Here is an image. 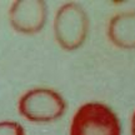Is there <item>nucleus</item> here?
<instances>
[{
    "label": "nucleus",
    "mask_w": 135,
    "mask_h": 135,
    "mask_svg": "<svg viewBox=\"0 0 135 135\" xmlns=\"http://www.w3.org/2000/svg\"><path fill=\"white\" fill-rule=\"evenodd\" d=\"M70 135H121V125L108 105L86 103L73 116Z\"/></svg>",
    "instance_id": "1"
},
{
    "label": "nucleus",
    "mask_w": 135,
    "mask_h": 135,
    "mask_svg": "<svg viewBox=\"0 0 135 135\" xmlns=\"http://www.w3.org/2000/svg\"><path fill=\"white\" fill-rule=\"evenodd\" d=\"M89 18L76 3H66L59 8L54 19V35L58 44L68 51L76 50L86 40Z\"/></svg>",
    "instance_id": "2"
},
{
    "label": "nucleus",
    "mask_w": 135,
    "mask_h": 135,
    "mask_svg": "<svg viewBox=\"0 0 135 135\" xmlns=\"http://www.w3.org/2000/svg\"><path fill=\"white\" fill-rule=\"evenodd\" d=\"M19 113L34 123H49L59 119L66 110L64 98L53 89L35 88L20 98Z\"/></svg>",
    "instance_id": "3"
},
{
    "label": "nucleus",
    "mask_w": 135,
    "mask_h": 135,
    "mask_svg": "<svg viewBox=\"0 0 135 135\" xmlns=\"http://www.w3.org/2000/svg\"><path fill=\"white\" fill-rule=\"evenodd\" d=\"M46 16V4L43 0H18L9 10L11 26L23 34L39 33L45 25Z\"/></svg>",
    "instance_id": "4"
},
{
    "label": "nucleus",
    "mask_w": 135,
    "mask_h": 135,
    "mask_svg": "<svg viewBox=\"0 0 135 135\" xmlns=\"http://www.w3.org/2000/svg\"><path fill=\"white\" fill-rule=\"evenodd\" d=\"M108 38L120 49H135V11L114 15L108 24Z\"/></svg>",
    "instance_id": "5"
},
{
    "label": "nucleus",
    "mask_w": 135,
    "mask_h": 135,
    "mask_svg": "<svg viewBox=\"0 0 135 135\" xmlns=\"http://www.w3.org/2000/svg\"><path fill=\"white\" fill-rule=\"evenodd\" d=\"M0 135H25V131L16 121H0Z\"/></svg>",
    "instance_id": "6"
},
{
    "label": "nucleus",
    "mask_w": 135,
    "mask_h": 135,
    "mask_svg": "<svg viewBox=\"0 0 135 135\" xmlns=\"http://www.w3.org/2000/svg\"><path fill=\"white\" fill-rule=\"evenodd\" d=\"M131 135H135V111L131 118Z\"/></svg>",
    "instance_id": "7"
}]
</instances>
